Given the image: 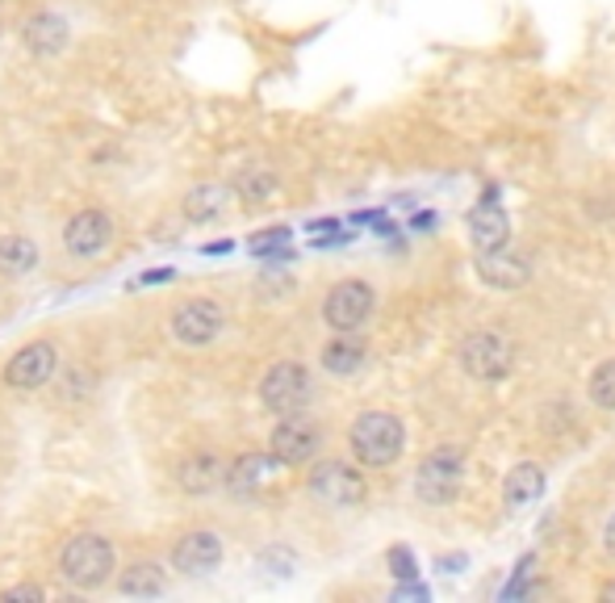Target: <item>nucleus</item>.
<instances>
[{
  "instance_id": "obj_22",
  "label": "nucleus",
  "mask_w": 615,
  "mask_h": 603,
  "mask_svg": "<svg viewBox=\"0 0 615 603\" xmlns=\"http://www.w3.org/2000/svg\"><path fill=\"white\" fill-rule=\"evenodd\" d=\"M276 172L272 168H265V164H247V168H239L235 172V181H231V189H235V197L239 201H247V206H265L268 197L276 193Z\"/></svg>"
},
{
  "instance_id": "obj_24",
  "label": "nucleus",
  "mask_w": 615,
  "mask_h": 603,
  "mask_svg": "<svg viewBox=\"0 0 615 603\" xmlns=\"http://www.w3.org/2000/svg\"><path fill=\"white\" fill-rule=\"evenodd\" d=\"M587 394L599 411H615V357L599 360V365L590 369Z\"/></svg>"
},
{
  "instance_id": "obj_11",
  "label": "nucleus",
  "mask_w": 615,
  "mask_h": 603,
  "mask_svg": "<svg viewBox=\"0 0 615 603\" xmlns=\"http://www.w3.org/2000/svg\"><path fill=\"white\" fill-rule=\"evenodd\" d=\"M319 448H322V428L315 419H306V415H285L268 432V453L281 466H306V462L319 457Z\"/></svg>"
},
{
  "instance_id": "obj_3",
  "label": "nucleus",
  "mask_w": 615,
  "mask_h": 603,
  "mask_svg": "<svg viewBox=\"0 0 615 603\" xmlns=\"http://www.w3.org/2000/svg\"><path fill=\"white\" fill-rule=\"evenodd\" d=\"M456 360H460L465 378H473V382H507L511 369H515V344L494 328L469 331L460 340V348H456Z\"/></svg>"
},
{
  "instance_id": "obj_17",
  "label": "nucleus",
  "mask_w": 615,
  "mask_h": 603,
  "mask_svg": "<svg viewBox=\"0 0 615 603\" xmlns=\"http://www.w3.org/2000/svg\"><path fill=\"white\" fill-rule=\"evenodd\" d=\"M319 365L331 378H356L369 365V344L356 331H335V340H327L319 353Z\"/></svg>"
},
{
  "instance_id": "obj_25",
  "label": "nucleus",
  "mask_w": 615,
  "mask_h": 603,
  "mask_svg": "<svg viewBox=\"0 0 615 603\" xmlns=\"http://www.w3.org/2000/svg\"><path fill=\"white\" fill-rule=\"evenodd\" d=\"M385 562H390V575L402 578V582H410V578L419 575V562H415V553L406 545H394L385 553Z\"/></svg>"
},
{
  "instance_id": "obj_10",
  "label": "nucleus",
  "mask_w": 615,
  "mask_h": 603,
  "mask_svg": "<svg viewBox=\"0 0 615 603\" xmlns=\"http://www.w3.org/2000/svg\"><path fill=\"white\" fill-rule=\"evenodd\" d=\"M54 373H59V348L51 340H29L26 348H17L13 357L4 360L0 382L9 390H17V394H26V390H42Z\"/></svg>"
},
{
  "instance_id": "obj_26",
  "label": "nucleus",
  "mask_w": 615,
  "mask_h": 603,
  "mask_svg": "<svg viewBox=\"0 0 615 603\" xmlns=\"http://www.w3.org/2000/svg\"><path fill=\"white\" fill-rule=\"evenodd\" d=\"M4 600H47V591L34 582H22V587H4Z\"/></svg>"
},
{
  "instance_id": "obj_19",
  "label": "nucleus",
  "mask_w": 615,
  "mask_h": 603,
  "mask_svg": "<svg viewBox=\"0 0 615 603\" xmlns=\"http://www.w3.org/2000/svg\"><path fill=\"white\" fill-rule=\"evenodd\" d=\"M276 469H281V462H276L272 453H239V457L231 462V469H226V487L235 494H251V491H260Z\"/></svg>"
},
{
  "instance_id": "obj_9",
  "label": "nucleus",
  "mask_w": 615,
  "mask_h": 603,
  "mask_svg": "<svg viewBox=\"0 0 615 603\" xmlns=\"http://www.w3.org/2000/svg\"><path fill=\"white\" fill-rule=\"evenodd\" d=\"M113 239H118V226L101 206H84L63 222V247L72 260H97L113 247Z\"/></svg>"
},
{
  "instance_id": "obj_15",
  "label": "nucleus",
  "mask_w": 615,
  "mask_h": 603,
  "mask_svg": "<svg viewBox=\"0 0 615 603\" xmlns=\"http://www.w3.org/2000/svg\"><path fill=\"white\" fill-rule=\"evenodd\" d=\"M469 239L478 251H499L511 244V219L503 214V206L494 201V189L485 193V201H478L469 210Z\"/></svg>"
},
{
  "instance_id": "obj_20",
  "label": "nucleus",
  "mask_w": 615,
  "mask_h": 603,
  "mask_svg": "<svg viewBox=\"0 0 615 603\" xmlns=\"http://www.w3.org/2000/svg\"><path fill=\"white\" fill-rule=\"evenodd\" d=\"M544 487H549V473H544V466H536V462H519V466L507 473V482H503V503L507 507H532L536 499L544 494Z\"/></svg>"
},
{
  "instance_id": "obj_21",
  "label": "nucleus",
  "mask_w": 615,
  "mask_h": 603,
  "mask_svg": "<svg viewBox=\"0 0 615 603\" xmlns=\"http://www.w3.org/2000/svg\"><path fill=\"white\" fill-rule=\"evenodd\" d=\"M118 591L131 595V600H151V595H163L168 591V575H163L160 562H131L126 570H118Z\"/></svg>"
},
{
  "instance_id": "obj_8",
  "label": "nucleus",
  "mask_w": 615,
  "mask_h": 603,
  "mask_svg": "<svg viewBox=\"0 0 615 603\" xmlns=\"http://www.w3.org/2000/svg\"><path fill=\"white\" fill-rule=\"evenodd\" d=\"M377 310V290L360 276H344L322 298V323L331 331H360Z\"/></svg>"
},
{
  "instance_id": "obj_7",
  "label": "nucleus",
  "mask_w": 615,
  "mask_h": 603,
  "mask_svg": "<svg viewBox=\"0 0 615 603\" xmlns=\"http://www.w3.org/2000/svg\"><path fill=\"white\" fill-rule=\"evenodd\" d=\"M226 331V310L218 298H185L168 315V335L181 348H210Z\"/></svg>"
},
{
  "instance_id": "obj_2",
  "label": "nucleus",
  "mask_w": 615,
  "mask_h": 603,
  "mask_svg": "<svg viewBox=\"0 0 615 603\" xmlns=\"http://www.w3.org/2000/svg\"><path fill=\"white\" fill-rule=\"evenodd\" d=\"M348 448L356 466L390 469L406 448V423L394 411H360L348 423Z\"/></svg>"
},
{
  "instance_id": "obj_16",
  "label": "nucleus",
  "mask_w": 615,
  "mask_h": 603,
  "mask_svg": "<svg viewBox=\"0 0 615 603\" xmlns=\"http://www.w3.org/2000/svg\"><path fill=\"white\" fill-rule=\"evenodd\" d=\"M22 47L38 59L59 56V51L67 47V22H63L59 13H51V9L29 13L26 22H22Z\"/></svg>"
},
{
  "instance_id": "obj_18",
  "label": "nucleus",
  "mask_w": 615,
  "mask_h": 603,
  "mask_svg": "<svg viewBox=\"0 0 615 603\" xmlns=\"http://www.w3.org/2000/svg\"><path fill=\"white\" fill-rule=\"evenodd\" d=\"M231 197H235V189H231V185L201 181V185H193V189L181 197V214H185L193 226H206V222H218L222 214H226Z\"/></svg>"
},
{
  "instance_id": "obj_28",
  "label": "nucleus",
  "mask_w": 615,
  "mask_h": 603,
  "mask_svg": "<svg viewBox=\"0 0 615 603\" xmlns=\"http://www.w3.org/2000/svg\"><path fill=\"white\" fill-rule=\"evenodd\" d=\"M599 600H603V603H615V582H603V587H599Z\"/></svg>"
},
{
  "instance_id": "obj_4",
  "label": "nucleus",
  "mask_w": 615,
  "mask_h": 603,
  "mask_svg": "<svg viewBox=\"0 0 615 603\" xmlns=\"http://www.w3.org/2000/svg\"><path fill=\"white\" fill-rule=\"evenodd\" d=\"M315 398V378L302 360H276L268 365V373L260 378V407L276 419L285 415H302Z\"/></svg>"
},
{
  "instance_id": "obj_5",
  "label": "nucleus",
  "mask_w": 615,
  "mask_h": 603,
  "mask_svg": "<svg viewBox=\"0 0 615 603\" xmlns=\"http://www.w3.org/2000/svg\"><path fill=\"white\" fill-rule=\"evenodd\" d=\"M465 482V453L456 444H435L415 469V494L428 507H448Z\"/></svg>"
},
{
  "instance_id": "obj_13",
  "label": "nucleus",
  "mask_w": 615,
  "mask_h": 603,
  "mask_svg": "<svg viewBox=\"0 0 615 603\" xmlns=\"http://www.w3.org/2000/svg\"><path fill=\"white\" fill-rule=\"evenodd\" d=\"M478 276L490 290H519L532 276V260L515 247H499V251H478Z\"/></svg>"
},
{
  "instance_id": "obj_23",
  "label": "nucleus",
  "mask_w": 615,
  "mask_h": 603,
  "mask_svg": "<svg viewBox=\"0 0 615 603\" xmlns=\"http://www.w3.org/2000/svg\"><path fill=\"white\" fill-rule=\"evenodd\" d=\"M38 269V244L29 235H0V273L26 276Z\"/></svg>"
},
{
  "instance_id": "obj_6",
  "label": "nucleus",
  "mask_w": 615,
  "mask_h": 603,
  "mask_svg": "<svg viewBox=\"0 0 615 603\" xmlns=\"http://www.w3.org/2000/svg\"><path fill=\"white\" fill-rule=\"evenodd\" d=\"M306 491L315 494L319 503H327V507H335V512H352V507H365V499H369V478L356 466H348V462L327 457V462H315V466H310Z\"/></svg>"
},
{
  "instance_id": "obj_1",
  "label": "nucleus",
  "mask_w": 615,
  "mask_h": 603,
  "mask_svg": "<svg viewBox=\"0 0 615 603\" xmlns=\"http://www.w3.org/2000/svg\"><path fill=\"white\" fill-rule=\"evenodd\" d=\"M59 575L76 591H101L109 578H118V549L101 532H76L59 549Z\"/></svg>"
},
{
  "instance_id": "obj_14",
  "label": "nucleus",
  "mask_w": 615,
  "mask_h": 603,
  "mask_svg": "<svg viewBox=\"0 0 615 603\" xmlns=\"http://www.w3.org/2000/svg\"><path fill=\"white\" fill-rule=\"evenodd\" d=\"M226 469L231 462H222L214 448H197L176 466V487L185 494H214L218 487H226Z\"/></svg>"
},
{
  "instance_id": "obj_27",
  "label": "nucleus",
  "mask_w": 615,
  "mask_h": 603,
  "mask_svg": "<svg viewBox=\"0 0 615 603\" xmlns=\"http://www.w3.org/2000/svg\"><path fill=\"white\" fill-rule=\"evenodd\" d=\"M599 541H603V553H607V557H615V516L603 524V537H599Z\"/></svg>"
},
{
  "instance_id": "obj_12",
  "label": "nucleus",
  "mask_w": 615,
  "mask_h": 603,
  "mask_svg": "<svg viewBox=\"0 0 615 603\" xmlns=\"http://www.w3.org/2000/svg\"><path fill=\"white\" fill-rule=\"evenodd\" d=\"M222 557H226V545L214 528H193L172 545V570L176 575H210L222 566Z\"/></svg>"
}]
</instances>
